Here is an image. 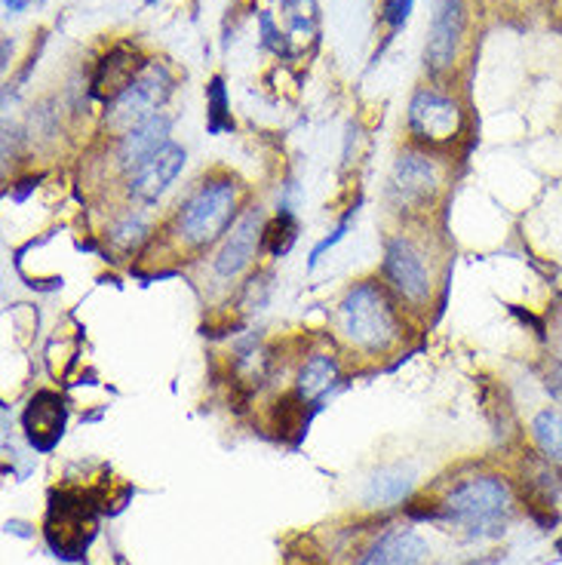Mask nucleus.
I'll return each instance as SVG.
<instances>
[{
  "mask_svg": "<svg viewBox=\"0 0 562 565\" xmlns=\"http://www.w3.org/2000/svg\"><path fill=\"white\" fill-rule=\"evenodd\" d=\"M184 170V148L169 141L163 151H157L148 163H141L139 170L129 175L127 194L136 203H157L169 191V184L179 179Z\"/></svg>",
  "mask_w": 562,
  "mask_h": 565,
  "instance_id": "nucleus-13",
  "label": "nucleus"
},
{
  "mask_svg": "<svg viewBox=\"0 0 562 565\" xmlns=\"http://www.w3.org/2000/svg\"><path fill=\"white\" fill-rule=\"evenodd\" d=\"M145 237H148V222L141 218L139 212H136V215H132V212L124 215V218L112 227V234H108V241H112L117 249H124V253L139 249Z\"/></svg>",
  "mask_w": 562,
  "mask_h": 565,
  "instance_id": "nucleus-21",
  "label": "nucleus"
},
{
  "mask_svg": "<svg viewBox=\"0 0 562 565\" xmlns=\"http://www.w3.org/2000/svg\"><path fill=\"white\" fill-rule=\"evenodd\" d=\"M560 551H562V544H560Z\"/></svg>",
  "mask_w": 562,
  "mask_h": 565,
  "instance_id": "nucleus-28",
  "label": "nucleus"
},
{
  "mask_svg": "<svg viewBox=\"0 0 562 565\" xmlns=\"http://www.w3.org/2000/svg\"><path fill=\"white\" fill-rule=\"evenodd\" d=\"M145 62H148V58H141L139 50H136L132 43H117V46H112V50L96 62V71H93V77H89V96L105 102V105L114 102L129 84H132V81H136V74L145 68Z\"/></svg>",
  "mask_w": 562,
  "mask_h": 565,
  "instance_id": "nucleus-12",
  "label": "nucleus"
},
{
  "mask_svg": "<svg viewBox=\"0 0 562 565\" xmlns=\"http://www.w3.org/2000/svg\"><path fill=\"white\" fill-rule=\"evenodd\" d=\"M529 434H532L538 452L550 458V461L562 465V409L550 406V409L538 412L532 418Z\"/></svg>",
  "mask_w": 562,
  "mask_h": 565,
  "instance_id": "nucleus-17",
  "label": "nucleus"
},
{
  "mask_svg": "<svg viewBox=\"0 0 562 565\" xmlns=\"http://www.w3.org/2000/svg\"><path fill=\"white\" fill-rule=\"evenodd\" d=\"M172 89H176V77L167 62L148 58L145 68L136 74V81L117 99L108 102V129H117L124 136L127 129L157 114V108L172 96Z\"/></svg>",
  "mask_w": 562,
  "mask_h": 565,
  "instance_id": "nucleus-5",
  "label": "nucleus"
},
{
  "mask_svg": "<svg viewBox=\"0 0 562 565\" xmlns=\"http://www.w3.org/2000/svg\"><path fill=\"white\" fill-rule=\"evenodd\" d=\"M510 508H513L510 489L498 477H477V480L462 482L449 494V501L443 504L452 523L458 529H467L470 535H498V532H505Z\"/></svg>",
  "mask_w": 562,
  "mask_h": 565,
  "instance_id": "nucleus-3",
  "label": "nucleus"
},
{
  "mask_svg": "<svg viewBox=\"0 0 562 565\" xmlns=\"http://www.w3.org/2000/svg\"><path fill=\"white\" fill-rule=\"evenodd\" d=\"M439 188H443V175L434 157H427L424 151H406L396 157L391 184H388V194L396 210L422 212L434 206Z\"/></svg>",
  "mask_w": 562,
  "mask_h": 565,
  "instance_id": "nucleus-7",
  "label": "nucleus"
},
{
  "mask_svg": "<svg viewBox=\"0 0 562 565\" xmlns=\"http://www.w3.org/2000/svg\"><path fill=\"white\" fill-rule=\"evenodd\" d=\"M296 237H298L296 215L283 206V210L277 212V218H274L271 225H265V241H262V249H267L274 258H280V255H286L289 249H293Z\"/></svg>",
  "mask_w": 562,
  "mask_h": 565,
  "instance_id": "nucleus-19",
  "label": "nucleus"
},
{
  "mask_svg": "<svg viewBox=\"0 0 562 565\" xmlns=\"http://www.w3.org/2000/svg\"><path fill=\"white\" fill-rule=\"evenodd\" d=\"M412 7H415V0H388L384 3V13H381V22L391 31H400L409 22Z\"/></svg>",
  "mask_w": 562,
  "mask_h": 565,
  "instance_id": "nucleus-23",
  "label": "nucleus"
},
{
  "mask_svg": "<svg viewBox=\"0 0 562 565\" xmlns=\"http://www.w3.org/2000/svg\"><path fill=\"white\" fill-rule=\"evenodd\" d=\"M240 184L231 175H212L200 182L176 212V234L191 249H206L225 234L237 215Z\"/></svg>",
  "mask_w": 562,
  "mask_h": 565,
  "instance_id": "nucleus-2",
  "label": "nucleus"
},
{
  "mask_svg": "<svg viewBox=\"0 0 562 565\" xmlns=\"http://www.w3.org/2000/svg\"><path fill=\"white\" fill-rule=\"evenodd\" d=\"M338 329L360 351H391L400 341V313L391 292L375 280L353 282L338 305Z\"/></svg>",
  "mask_w": 562,
  "mask_h": 565,
  "instance_id": "nucleus-1",
  "label": "nucleus"
},
{
  "mask_svg": "<svg viewBox=\"0 0 562 565\" xmlns=\"http://www.w3.org/2000/svg\"><path fill=\"white\" fill-rule=\"evenodd\" d=\"M427 559V544L412 532H391L372 544L360 565H422Z\"/></svg>",
  "mask_w": 562,
  "mask_h": 565,
  "instance_id": "nucleus-15",
  "label": "nucleus"
},
{
  "mask_svg": "<svg viewBox=\"0 0 562 565\" xmlns=\"http://www.w3.org/2000/svg\"><path fill=\"white\" fill-rule=\"evenodd\" d=\"M65 418H68V409H65V403H62L59 394L41 391V394L31 396L29 409H25V434H29L31 446L38 452H50L62 439Z\"/></svg>",
  "mask_w": 562,
  "mask_h": 565,
  "instance_id": "nucleus-14",
  "label": "nucleus"
},
{
  "mask_svg": "<svg viewBox=\"0 0 562 565\" xmlns=\"http://www.w3.org/2000/svg\"><path fill=\"white\" fill-rule=\"evenodd\" d=\"M31 0H3V7H7V13H22L25 7H29Z\"/></svg>",
  "mask_w": 562,
  "mask_h": 565,
  "instance_id": "nucleus-26",
  "label": "nucleus"
},
{
  "mask_svg": "<svg viewBox=\"0 0 562 565\" xmlns=\"http://www.w3.org/2000/svg\"><path fill=\"white\" fill-rule=\"evenodd\" d=\"M206 127H210V132H227V129H234V120L227 114V93L222 74H215L210 86H206Z\"/></svg>",
  "mask_w": 562,
  "mask_h": 565,
  "instance_id": "nucleus-20",
  "label": "nucleus"
},
{
  "mask_svg": "<svg viewBox=\"0 0 562 565\" xmlns=\"http://www.w3.org/2000/svg\"><path fill=\"white\" fill-rule=\"evenodd\" d=\"M409 489H412V480H409L406 473H400V470H384V473H379L375 480L369 482L365 501L375 504V508H388V504H396Z\"/></svg>",
  "mask_w": 562,
  "mask_h": 565,
  "instance_id": "nucleus-18",
  "label": "nucleus"
},
{
  "mask_svg": "<svg viewBox=\"0 0 562 565\" xmlns=\"http://www.w3.org/2000/svg\"><path fill=\"white\" fill-rule=\"evenodd\" d=\"M406 127L422 148H452L464 136L467 114L452 93L439 86H422L409 102Z\"/></svg>",
  "mask_w": 562,
  "mask_h": 565,
  "instance_id": "nucleus-4",
  "label": "nucleus"
},
{
  "mask_svg": "<svg viewBox=\"0 0 562 565\" xmlns=\"http://www.w3.org/2000/svg\"><path fill=\"white\" fill-rule=\"evenodd\" d=\"M148 3H155V0H148Z\"/></svg>",
  "mask_w": 562,
  "mask_h": 565,
  "instance_id": "nucleus-27",
  "label": "nucleus"
},
{
  "mask_svg": "<svg viewBox=\"0 0 562 565\" xmlns=\"http://www.w3.org/2000/svg\"><path fill=\"white\" fill-rule=\"evenodd\" d=\"M96 535V520H93V508L84 501V494L71 492H53V504H50V516H46V541L50 547L74 559L86 551V544Z\"/></svg>",
  "mask_w": 562,
  "mask_h": 565,
  "instance_id": "nucleus-8",
  "label": "nucleus"
},
{
  "mask_svg": "<svg viewBox=\"0 0 562 565\" xmlns=\"http://www.w3.org/2000/svg\"><path fill=\"white\" fill-rule=\"evenodd\" d=\"M384 280L394 289L400 301H406L409 308H424L431 301V289H434V274L427 265V255L418 243L396 234L388 241L384 249Z\"/></svg>",
  "mask_w": 562,
  "mask_h": 565,
  "instance_id": "nucleus-6",
  "label": "nucleus"
},
{
  "mask_svg": "<svg viewBox=\"0 0 562 565\" xmlns=\"http://www.w3.org/2000/svg\"><path fill=\"white\" fill-rule=\"evenodd\" d=\"M538 379L544 384V391H548L556 403H562V356H544L541 363H538Z\"/></svg>",
  "mask_w": 562,
  "mask_h": 565,
  "instance_id": "nucleus-22",
  "label": "nucleus"
},
{
  "mask_svg": "<svg viewBox=\"0 0 562 565\" xmlns=\"http://www.w3.org/2000/svg\"><path fill=\"white\" fill-rule=\"evenodd\" d=\"M262 31H265L267 46L280 53V50H283V34L274 29V19H271V13H262Z\"/></svg>",
  "mask_w": 562,
  "mask_h": 565,
  "instance_id": "nucleus-25",
  "label": "nucleus"
},
{
  "mask_svg": "<svg viewBox=\"0 0 562 565\" xmlns=\"http://www.w3.org/2000/svg\"><path fill=\"white\" fill-rule=\"evenodd\" d=\"M262 241H265V218H262L258 206H250L240 215L237 225L231 227L225 246L219 249L215 262H212L215 277H222V280L240 277L243 270L253 265L255 253L262 249Z\"/></svg>",
  "mask_w": 562,
  "mask_h": 565,
  "instance_id": "nucleus-10",
  "label": "nucleus"
},
{
  "mask_svg": "<svg viewBox=\"0 0 562 565\" xmlns=\"http://www.w3.org/2000/svg\"><path fill=\"white\" fill-rule=\"evenodd\" d=\"M353 212H357V210H353ZM353 212H348V218H341V225H338L336 231H332V237H326L324 243H317V246H314V253H310V268H317V262L324 258L326 249H332V246H336L338 241H344V234H348V227H351Z\"/></svg>",
  "mask_w": 562,
  "mask_h": 565,
  "instance_id": "nucleus-24",
  "label": "nucleus"
},
{
  "mask_svg": "<svg viewBox=\"0 0 562 565\" xmlns=\"http://www.w3.org/2000/svg\"><path fill=\"white\" fill-rule=\"evenodd\" d=\"M467 34V3L464 0H439L436 3L427 46H424V62L431 74H446L458 58V46Z\"/></svg>",
  "mask_w": 562,
  "mask_h": 565,
  "instance_id": "nucleus-9",
  "label": "nucleus"
},
{
  "mask_svg": "<svg viewBox=\"0 0 562 565\" xmlns=\"http://www.w3.org/2000/svg\"><path fill=\"white\" fill-rule=\"evenodd\" d=\"M341 382V369H338L336 356H329V353H314L305 360V366L298 372V394L305 403H317V399H324L336 384Z\"/></svg>",
  "mask_w": 562,
  "mask_h": 565,
  "instance_id": "nucleus-16",
  "label": "nucleus"
},
{
  "mask_svg": "<svg viewBox=\"0 0 562 565\" xmlns=\"http://www.w3.org/2000/svg\"><path fill=\"white\" fill-rule=\"evenodd\" d=\"M169 129H172V120H169L167 114L157 111L148 120H141L132 129H127L124 136H117V145H114V163H117V170L132 175L157 151H163L169 145Z\"/></svg>",
  "mask_w": 562,
  "mask_h": 565,
  "instance_id": "nucleus-11",
  "label": "nucleus"
}]
</instances>
